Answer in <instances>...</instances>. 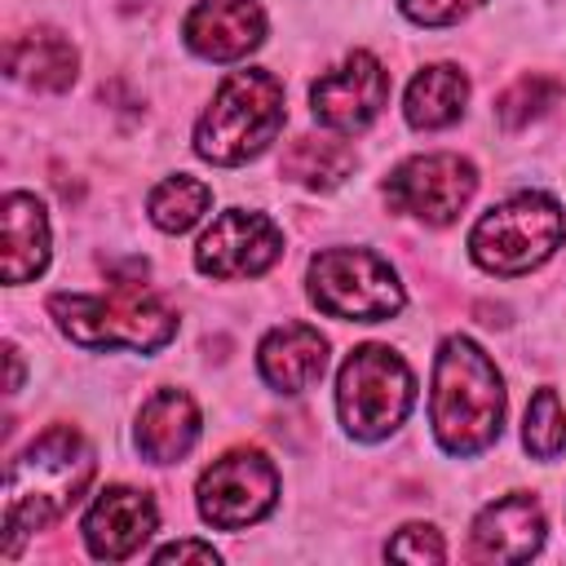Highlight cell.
I'll return each instance as SVG.
<instances>
[{
	"label": "cell",
	"instance_id": "cell-16",
	"mask_svg": "<svg viewBox=\"0 0 566 566\" xmlns=\"http://www.w3.org/2000/svg\"><path fill=\"white\" fill-rule=\"evenodd\" d=\"M199 407L186 389H159L137 411V451L150 464H177L199 442Z\"/></svg>",
	"mask_w": 566,
	"mask_h": 566
},
{
	"label": "cell",
	"instance_id": "cell-9",
	"mask_svg": "<svg viewBox=\"0 0 566 566\" xmlns=\"http://www.w3.org/2000/svg\"><path fill=\"white\" fill-rule=\"evenodd\" d=\"M473 190H478V168L464 155H451V150L411 155L385 181L389 208L407 212L424 226H451L469 208Z\"/></svg>",
	"mask_w": 566,
	"mask_h": 566
},
{
	"label": "cell",
	"instance_id": "cell-5",
	"mask_svg": "<svg viewBox=\"0 0 566 566\" xmlns=\"http://www.w3.org/2000/svg\"><path fill=\"white\" fill-rule=\"evenodd\" d=\"M566 239V212L544 190L509 195L504 203L486 208L469 230V256L500 279L531 274L544 265Z\"/></svg>",
	"mask_w": 566,
	"mask_h": 566
},
{
	"label": "cell",
	"instance_id": "cell-3",
	"mask_svg": "<svg viewBox=\"0 0 566 566\" xmlns=\"http://www.w3.org/2000/svg\"><path fill=\"white\" fill-rule=\"evenodd\" d=\"M49 314L84 349L150 354L177 336V314L142 279H119L111 292H53Z\"/></svg>",
	"mask_w": 566,
	"mask_h": 566
},
{
	"label": "cell",
	"instance_id": "cell-14",
	"mask_svg": "<svg viewBox=\"0 0 566 566\" xmlns=\"http://www.w3.org/2000/svg\"><path fill=\"white\" fill-rule=\"evenodd\" d=\"M181 35L208 62H239L265 40V9L256 0H199L186 13Z\"/></svg>",
	"mask_w": 566,
	"mask_h": 566
},
{
	"label": "cell",
	"instance_id": "cell-21",
	"mask_svg": "<svg viewBox=\"0 0 566 566\" xmlns=\"http://www.w3.org/2000/svg\"><path fill=\"white\" fill-rule=\"evenodd\" d=\"M208 203H212V186L199 181V177L177 172V177H164V181L150 190L146 217H150L164 234H186V230L208 212Z\"/></svg>",
	"mask_w": 566,
	"mask_h": 566
},
{
	"label": "cell",
	"instance_id": "cell-22",
	"mask_svg": "<svg viewBox=\"0 0 566 566\" xmlns=\"http://www.w3.org/2000/svg\"><path fill=\"white\" fill-rule=\"evenodd\" d=\"M522 447L535 460H557L566 451V407L557 398L553 385L535 389L526 402V420H522Z\"/></svg>",
	"mask_w": 566,
	"mask_h": 566
},
{
	"label": "cell",
	"instance_id": "cell-26",
	"mask_svg": "<svg viewBox=\"0 0 566 566\" xmlns=\"http://www.w3.org/2000/svg\"><path fill=\"white\" fill-rule=\"evenodd\" d=\"M150 557L155 562H203V566H217L221 562V553L212 544H203V539H172V544L155 548Z\"/></svg>",
	"mask_w": 566,
	"mask_h": 566
},
{
	"label": "cell",
	"instance_id": "cell-24",
	"mask_svg": "<svg viewBox=\"0 0 566 566\" xmlns=\"http://www.w3.org/2000/svg\"><path fill=\"white\" fill-rule=\"evenodd\" d=\"M385 557L424 566V562H442V557H447V544H442V535H438L429 522H411V526H402V531L385 544Z\"/></svg>",
	"mask_w": 566,
	"mask_h": 566
},
{
	"label": "cell",
	"instance_id": "cell-7",
	"mask_svg": "<svg viewBox=\"0 0 566 566\" xmlns=\"http://www.w3.org/2000/svg\"><path fill=\"white\" fill-rule=\"evenodd\" d=\"M310 301L345 323H380L402 310L407 292L398 283V270L376 256L371 248H327L305 270Z\"/></svg>",
	"mask_w": 566,
	"mask_h": 566
},
{
	"label": "cell",
	"instance_id": "cell-11",
	"mask_svg": "<svg viewBox=\"0 0 566 566\" xmlns=\"http://www.w3.org/2000/svg\"><path fill=\"white\" fill-rule=\"evenodd\" d=\"M385 102H389V71L367 49H354L340 66L323 71L310 84V111L332 133H358V128H367L380 115Z\"/></svg>",
	"mask_w": 566,
	"mask_h": 566
},
{
	"label": "cell",
	"instance_id": "cell-23",
	"mask_svg": "<svg viewBox=\"0 0 566 566\" xmlns=\"http://www.w3.org/2000/svg\"><path fill=\"white\" fill-rule=\"evenodd\" d=\"M562 93H566V88H562V80H553V75H522L517 84H509V88L495 97V119H500L504 128H526V124L539 119L548 106H557Z\"/></svg>",
	"mask_w": 566,
	"mask_h": 566
},
{
	"label": "cell",
	"instance_id": "cell-10",
	"mask_svg": "<svg viewBox=\"0 0 566 566\" xmlns=\"http://www.w3.org/2000/svg\"><path fill=\"white\" fill-rule=\"evenodd\" d=\"M283 256V230L265 212L226 208L195 243V270L208 279H256Z\"/></svg>",
	"mask_w": 566,
	"mask_h": 566
},
{
	"label": "cell",
	"instance_id": "cell-12",
	"mask_svg": "<svg viewBox=\"0 0 566 566\" xmlns=\"http://www.w3.org/2000/svg\"><path fill=\"white\" fill-rule=\"evenodd\" d=\"M544 509L526 491H509L491 500L469 526V557L473 562H531L544 548Z\"/></svg>",
	"mask_w": 566,
	"mask_h": 566
},
{
	"label": "cell",
	"instance_id": "cell-6",
	"mask_svg": "<svg viewBox=\"0 0 566 566\" xmlns=\"http://www.w3.org/2000/svg\"><path fill=\"white\" fill-rule=\"evenodd\" d=\"M416 402V376L407 358L389 345H358L336 376V411L349 438L380 442L389 438Z\"/></svg>",
	"mask_w": 566,
	"mask_h": 566
},
{
	"label": "cell",
	"instance_id": "cell-19",
	"mask_svg": "<svg viewBox=\"0 0 566 566\" xmlns=\"http://www.w3.org/2000/svg\"><path fill=\"white\" fill-rule=\"evenodd\" d=\"M4 66L13 80L31 84V88H44V93H62L71 88L75 80V66H80V53L66 35L57 31H27L9 44L4 53Z\"/></svg>",
	"mask_w": 566,
	"mask_h": 566
},
{
	"label": "cell",
	"instance_id": "cell-4",
	"mask_svg": "<svg viewBox=\"0 0 566 566\" xmlns=\"http://www.w3.org/2000/svg\"><path fill=\"white\" fill-rule=\"evenodd\" d=\"M287 111H283V80L248 66V71H230L217 93L212 106L199 115L195 124V155L221 168L248 164L256 159L283 128Z\"/></svg>",
	"mask_w": 566,
	"mask_h": 566
},
{
	"label": "cell",
	"instance_id": "cell-27",
	"mask_svg": "<svg viewBox=\"0 0 566 566\" xmlns=\"http://www.w3.org/2000/svg\"><path fill=\"white\" fill-rule=\"evenodd\" d=\"M4 354H9V394H13L22 385V358H18V345H9Z\"/></svg>",
	"mask_w": 566,
	"mask_h": 566
},
{
	"label": "cell",
	"instance_id": "cell-2",
	"mask_svg": "<svg viewBox=\"0 0 566 566\" xmlns=\"http://www.w3.org/2000/svg\"><path fill=\"white\" fill-rule=\"evenodd\" d=\"M504 376L469 336H447L433 354L429 424L447 455H478L504 429Z\"/></svg>",
	"mask_w": 566,
	"mask_h": 566
},
{
	"label": "cell",
	"instance_id": "cell-13",
	"mask_svg": "<svg viewBox=\"0 0 566 566\" xmlns=\"http://www.w3.org/2000/svg\"><path fill=\"white\" fill-rule=\"evenodd\" d=\"M159 526V509L137 486H106L84 513V548L97 562H124L133 557Z\"/></svg>",
	"mask_w": 566,
	"mask_h": 566
},
{
	"label": "cell",
	"instance_id": "cell-25",
	"mask_svg": "<svg viewBox=\"0 0 566 566\" xmlns=\"http://www.w3.org/2000/svg\"><path fill=\"white\" fill-rule=\"evenodd\" d=\"M486 0H398V9L416 22V27H451L460 18H469L473 9H482Z\"/></svg>",
	"mask_w": 566,
	"mask_h": 566
},
{
	"label": "cell",
	"instance_id": "cell-17",
	"mask_svg": "<svg viewBox=\"0 0 566 566\" xmlns=\"http://www.w3.org/2000/svg\"><path fill=\"white\" fill-rule=\"evenodd\" d=\"M0 221H4V283L22 287L49 265V212L35 195L9 190L0 203Z\"/></svg>",
	"mask_w": 566,
	"mask_h": 566
},
{
	"label": "cell",
	"instance_id": "cell-1",
	"mask_svg": "<svg viewBox=\"0 0 566 566\" xmlns=\"http://www.w3.org/2000/svg\"><path fill=\"white\" fill-rule=\"evenodd\" d=\"M93 447L71 424H53L27 451H18L4 482V557H13L27 535L53 526L71 513V504H80L93 482Z\"/></svg>",
	"mask_w": 566,
	"mask_h": 566
},
{
	"label": "cell",
	"instance_id": "cell-18",
	"mask_svg": "<svg viewBox=\"0 0 566 566\" xmlns=\"http://www.w3.org/2000/svg\"><path fill=\"white\" fill-rule=\"evenodd\" d=\"M469 106V75L451 62H433V66H420L416 80L407 84V97H402V115L411 128H447L464 115Z\"/></svg>",
	"mask_w": 566,
	"mask_h": 566
},
{
	"label": "cell",
	"instance_id": "cell-8",
	"mask_svg": "<svg viewBox=\"0 0 566 566\" xmlns=\"http://www.w3.org/2000/svg\"><path fill=\"white\" fill-rule=\"evenodd\" d=\"M274 500H279V469L256 447H234L217 455L195 482L199 517L217 531H243L261 522L274 509Z\"/></svg>",
	"mask_w": 566,
	"mask_h": 566
},
{
	"label": "cell",
	"instance_id": "cell-20",
	"mask_svg": "<svg viewBox=\"0 0 566 566\" xmlns=\"http://www.w3.org/2000/svg\"><path fill=\"white\" fill-rule=\"evenodd\" d=\"M283 172L305 190H336L354 172V150L340 137H296L283 155Z\"/></svg>",
	"mask_w": 566,
	"mask_h": 566
},
{
	"label": "cell",
	"instance_id": "cell-15",
	"mask_svg": "<svg viewBox=\"0 0 566 566\" xmlns=\"http://www.w3.org/2000/svg\"><path fill=\"white\" fill-rule=\"evenodd\" d=\"M327 367V336L310 323L270 327L256 345V371L279 394H305Z\"/></svg>",
	"mask_w": 566,
	"mask_h": 566
}]
</instances>
